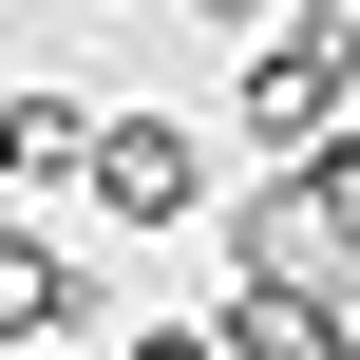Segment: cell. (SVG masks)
<instances>
[{
  "mask_svg": "<svg viewBox=\"0 0 360 360\" xmlns=\"http://www.w3.org/2000/svg\"><path fill=\"white\" fill-rule=\"evenodd\" d=\"M228 133H247L266 171H304V152H342V133H360V19H342V0H323V19H285V38L247 57Z\"/></svg>",
  "mask_w": 360,
  "mask_h": 360,
  "instance_id": "cell-1",
  "label": "cell"
},
{
  "mask_svg": "<svg viewBox=\"0 0 360 360\" xmlns=\"http://www.w3.org/2000/svg\"><path fill=\"white\" fill-rule=\"evenodd\" d=\"M95 209H114V228H190V209H209V133H190V114H114V133H95Z\"/></svg>",
  "mask_w": 360,
  "mask_h": 360,
  "instance_id": "cell-2",
  "label": "cell"
},
{
  "mask_svg": "<svg viewBox=\"0 0 360 360\" xmlns=\"http://www.w3.org/2000/svg\"><path fill=\"white\" fill-rule=\"evenodd\" d=\"M95 323V266L38 228V209H0V360H38V342H76Z\"/></svg>",
  "mask_w": 360,
  "mask_h": 360,
  "instance_id": "cell-3",
  "label": "cell"
},
{
  "mask_svg": "<svg viewBox=\"0 0 360 360\" xmlns=\"http://www.w3.org/2000/svg\"><path fill=\"white\" fill-rule=\"evenodd\" d=\"M0 114H19V209H38V190H95V133H114V95H57V76H19Z\"/></svg>",
  "mask_w": 360,
  "mask_h": 360,
  "instance_id": "cell-4",
  "label": "cell"
},
{
  "mask_svg": "<svg viewBox=\"0 0 360 360\" xmlns=\"http://www.w3.org/2000/svg\"><path fill=\"white\" fill-rule=\"evenodd\" d=\"M228 360H342V323L285 304V285H228Z\"/></svg>",
  "mask_w": 360,
  "mask_h": 360,
  "instance_id": "cell-5",
  "label": "cell"
},
{
  "mask_svg": "<svg viewBox=\"0 0 360 360\" xmlns=\"http://www.w3.org/2000/svg\"><path fill=\"white\" fill-rule=\"evenodd\" d=\"M114 360H228V323H133Z\"/></svg>",
  "mask_w": 360,
  "mask_h": 360,
  "instance_id": "cell-6",
  "label": "cell"
},
{
  "mask_svg": "<svg viewBox=\"0 0 360 360\" xmlns=\"http://www.w3.org/2000/svg\"><path fill=\"white\" fill-rule=\"evenodd\" d=\"M190 19H228V38H285V0H190Z\"/></svg>",
  "mask_w": 360,
  "mask_h": 360,
  "instance_id": "cell-7",
  "label": "cell"
},
{
  "mask_svg": "<svg viewBox=\"0 0 360 360\" xmlns=\"http://www.w3.org/2000/svg\"><path fill=\"white\" fill-rule=\"evenodd\" d=\"M0 209H19V114H0Z\"/></svg>",
  "mask_w": 360,
  "mask_h": 360,
  "instance_id": "cell-8",
  "label": "cell"
},
{
  "mask_svg": "<svg viewBox=\"0 0 360 360\" xmlns=\"http://www.w3.org/2000/svg\"><path fill=\"white\" fill-rule=\"evenodd\" d=\"M95 19H114V0H95Z\"/></svg>",
  "mask_w": 360,
  "mask_h": 360,
  "instance_id": "cell-9",
  "label": "cell"
}]
</instances>
